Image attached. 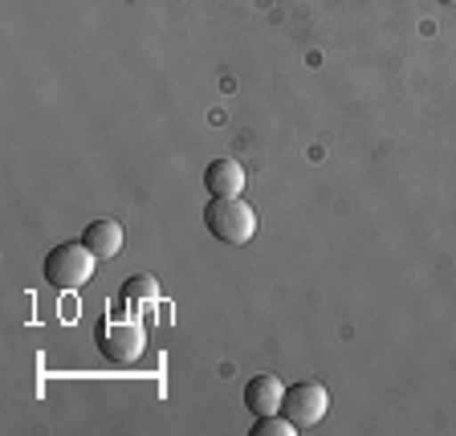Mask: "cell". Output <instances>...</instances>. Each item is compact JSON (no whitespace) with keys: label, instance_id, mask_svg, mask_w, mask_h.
Listing matches in <instances>:
<instances>
[{"label":"cell","instance_id":"cell-1","mask_svg":"<svg viewBox=\"0 0 456 436\" xmlns=\"http://www.w3.org/2000/svg\"><path fill=\"white\" fill-rule=\"evenodd\" d=\"M94 261H98V257L90 253L82 241H66V245H53L45 253L41 274H45V282L53 285V290L74 294V290H82V285L94 277Z\"/></svg>","mask_w":456,"mask_h":436},{"label":"cell","instance_id":"cell-2","mask_svg":"<svg viewBox=\"0 0 456 436\" xmlns=\"http://www.w3.org/2000/svg\"><path fill=\"white\" fill-rule=\"evenodd\" d=\"M204 228L224 245H245L256 233V212L240 196H212L204 204Z\"/></svg>","mask_w":456,"mask_h":436},{"label":"cell","instance_id":"cell-3","mask_svg":"<svg viewBox=\"0 0 456 436\" xmlns=\"http://www.w3.org/2000/svg\"><path fill=\"white\" fill-rule=\"evenodd\" d=\"M94 342L98 351H102V359L110 363H134L142 355V347H147V331H142V323H134V318H102L94 331Z\"/></svg>","mask_w":456,"mask_h":436},{"label":"cell","instance_id":"cell-4","mask_svg":"<svg viewBox=\"0 0 456 436\" xmlns=\"http://www.w3.org/2000/svg\"><path fill=\"white\" fill-rule=\"evenodd\" d=\"M281 412L285 420H294L297 428H314L322 424L326 412H330V391L322 383H294V388H285V399H281Z\"/></svg>","mask_w":456,"mask_h":436},{"label":"cell","instance_id":"cell-5","mask_svg":"<svg viewBox=\"0 0 456 436\" xmlns=\"http://www.w3.org/2000/svg\"><path fill=\"white\" fill-rule=\"evenodd\" d=\"M82 245L98 257V261H110V257L123 253V225L110 217H98L82 228Z\"/></svg>","mask_w":456,"mask_h":436},{"label":"cell","instance_id":"cell-6","mask_svg":"<svg viewBox=\"0 0 456 436\" xmlns=\"http://www.w3.org/2000/svg\"><path fill=\"white\" fill-rule=\"evenodd\" d=\"M281 399H285V383L277 380V375H253V380L245 383V408L253 412L256 420L261 416H273L277 408H281Z\"/></svg>","mask_w":456,"mask_h":436},{"label":"cell","instance_id":"cell-7","mask_svg":"<svg viewBox=\"0 0 456 436\" xmlns=\"http://www.w3.org/2000/svg\"><path fill=\"white\" fill-rule=\"evenodd\" d=\"M204 188H208V196H240L245 192V168L237 160H212L204 168Z\"/></svg>","mask_w":456,"mask_h":436},{"label":"cell","instance_id":"cell-8","mask_svg":"<svg viewBox=\"0 0 456 436\" xmlns=\"http://www.w3.org/2000/svg\"><path fill=\"white\" fill-rule=\"evenodd\" d=\"M118 294H123V302H155V298H159V282H155L151 274H134L123 282Z\"/></svg>","mask_w":456,"mask_h":436},{"label":"cell","instance_id":"cell-9","mask_svg":"<svg viewBox=\"0 0 456 436\" xmlns=\"http://www.w3.org/2000/svg\"><path fill=\"white\" fill-rule=\"evenodd\" d=\"M248 436H297V424H294V420L261 416L253 428H248Z\"/></svg>","mask_w":456,"mask_h":436},{"label":"cell","instance_id":"cell-10","mask_svg":"<svg viewBox=\"0 0 456 436\" xmlns=\"http://www.w3.org/2000/svg\"><path fill=\"white\" fill-rule=\"evenodd\" d=\"M440 4H456V0H440Z\"/></svg>","mask_w":456,"mask_h":436}]
</instances>
